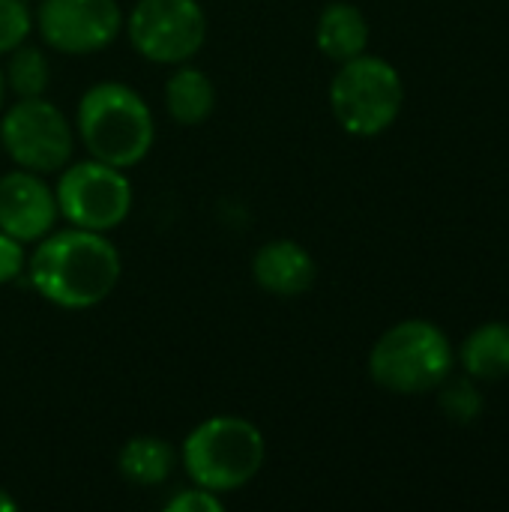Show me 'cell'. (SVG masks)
Returning a JSON list of instances; mask_svg holds the SVG:
<instances>
[{"instance_id": "obj_1", "label": "cell", "mask_w": 509, "mask_h": 512, "mask_svg": "<svg viewBox=\"0 0 509 512\" xmlns=\"http://www.w3.org/2000/svg\"><path fill=\"white\" fill-rule=\"evenodd\" d=\"M24 273L45 303L84 312L114 294L123 261L105 234L69 225L60 231L54 228L36 243Z\"/></svg>"}, {"instance_id": "obj_2", "label": "cell", "mask_w": 509, "mask_h": 512, "mask_svg": "<svg viewBox=\"0 0 509 512\" xmlns=\"http://www.w3.org/2000/svg\"><path fill=\"white\" fill-rule=\"evenodd\" d=\"M75 135L93 159L126 171L153 150L156 123L135 87L123 81H96L78 99Z\"/></svg>"}, {"instance_id": "obj_3", "label": "cell", "mask_w": 509, "mask_h": 512, "mask_svg": "<svg viewBox=\"0 0 509 512\" xmlns=\"http://www.w3.org/2000/svg\"><path fill=\"white\" fill-rule=\"evenodd\" d=\"M267 459V441L261 429L234 414L207 417L198 423L180 450L189 480L213 495H231L249 486Z\"/></svg>"}, {"instance_id": "obj_4", "label": "cell", "mask_w": 509, "mask_h": 512, "mask_svg": "<svg viewBox=\"0 0 509 512\" xmlns=\"http://www.w3.org/2000/svg\"><path fill=\"white\" fill-rule=\"evenodd\" d=\"M453 372V348L441 327L423 318L390 327L369 354L372 381L399 396L438 390Z\"/></svg>"}, {"instance_id": "obj_5", "label": "cell", "mask_w": 509, "mask_h": 512, "mask_svg": "<svg viewBox=\"0 0 509 512\" xmlns=\"http://www.w3.org/2000/svg\"><path fill=\"white\" fill-rule=\"evenodd\" d=\"M405 102V84L393 63L375 54H360L339 63L330 81V108L339 126L357 138L387 132Z\"/></svg>"}, {"instance_id": "obj_6", "label": "cell", "mask_w": 509, "mask_h": 512, "mask_svg": "<svg viewBox=\"0 0 509 512\" xmlns=\"http://www.w3.org/2000/svg\"><path fill=\"white\" fill-rule=\"evenodd\" d=\"M54 195L57 210L69 225L99 234L120 228L129 219L135 201L132 183L123 168H114L93 156L60 168Z\"/></svg>"}, {"instance_id": "obj_7", "label": "cell", "mask_w": 509, "mask_h": 512, "mask_svg": "<svg viewBox=\"0 0 509 512\" xmlns=\"http://www.w3.org/2000/svg\"><path fill=\"white\" fill-rule=\"evenodd\" d=\"M0 144L6 156L27 171L54 174L69 165L75 150V126L45 96L18 99L0 117Z\"/></svg>"}, {"instance_id": "obj_8", "label": "cell", "mask_w": 509, "mask_h": 512, "mask_svg": "<svg viewBox=\"0 0 509 512\" xmlns=\"http://www.w3.org/2000/svg\"><path fill=\"white\" fill-rule=\"evenodd\" d=\"M129 45L150 63H189L207 39V15L198 0H138L126 15Z\"/></svg>"}, {"instance_id": "obj_9", "label": "cell", "mask_w": 509, "mask_h": 512, "mask_svg": "<svg viewBox=\"0 0 509 512\" xmlns=\"http://www.w3.org/2000/svg\"><path fill=\"white\" fill-rule=\"evenodd\" d=\"M33 24L51 51L87 57L123 33V9L117 0H39Z\"/></svg>"}, {"instance_id": "obj_10", "label": "cell", "mask_w": 509, "mask_h": 512, "mask_svg": "<svg viewBox=\"0 0 509 512\" xmlns=\"http://www.w3.org/2000/svg\"><path fill=\"white\" fill-rule=\"evenodd\" d=\"M60 219L57 195L36 171L18 168L0 177V231L18 243H39Z\"/></svg>"}, {"instance_id": "obj_11", "label": "cell", "mask_w": 509, "mask_h": 512, "mask_svg": "<svg viewBox=\"0 0 509 512\" xmlns=\"http://www.w3.org/2000/svg\"><path fill=\"white\" fill-rule=\"evenodd\" d=\"M252 279L273 297H300L318 279V264L297 240H270L252 258Z\"/></svg>"}, {"instance_id": "obj_12", "label": "cell", "mask_w": 509, "mask_h": 512, "mask_svg": "<svg viewBox=\"0 0 509 512\" xmlns=\"http://www.w3.org/2000/svg\"><path fill=\"white\" fill-rule=\"evenodd\" d=\"M315 42H318V51L330 57L333 63L360 57L369 45V21L363 9L345 0L327 3L315 24Z\"/></svg>"}, {"instance_id": "obj_13", "label": "cell", "mask_w": 509, "mask_h": 512, "mask_svg": "<svg viewBox=\"0 0 509 512\" xmlns=\"http://www.w3.org/2000/svg\"><path fill=\"white\" fill-rule=\"evenodd\" d=\"M165 108L171 120L180 126L204 123L216 108V84L213 78L189 63H180L165 81Z\"/></svg>"}, {"instance_id": "obj_14", "label": "cell", "mask_w": 509, "mask_h": 512, "mask_svg": "<svg viewBox=\"0 0 509 512\" xmlns=\"http://www.w3.org/2000/svg\"><path fill=\"white\" fill-rule=\"evenodd\" d=\"M177 465L174 447L159 435H135L117 456V471L132 486H162Z\"/></svg>"}, {"instance_id": "obj_15", "label": "cell", "mask_w": 509, "mask_h": 512, "mask_svg": "<svg viewBox=\"0 0 509 512\" xmlns=\"http://www.w3.org/2000/svg\"><path fill=\"white\" fill-rule=\"evenodd\" d=\"M462 369L477 381H501L509 375V324L489 321L477 327L459 351Z\"/></svg>"}, {"instance_id": "obj_16", "label": "cell", "mask_w": 509, "mask_h": 512, "mask_svg": "<svg viewBox=\"0 0 509 512\" xmlns=\"http://www.w3.org/2000/svg\"><path fill=\"white\" fill-rule=\"evenodd\" d=\"M6 57H9L6 60V69H3L6 90H12L18 99L45 96L48 81H51V66H48V57H45L42 48L24 42L15 51H9Z\"/></svg>"}, {"instance_id": "obj_17", "label": "cell", "mask_w": 509, "mask_h": 512, "mask_svg": "<svg viewBox=\"0 0 509 512\" xmlns=\"http://www.w3.org/2000/svg\"><path fill=\"white\" fill-rule=\"evenodd\" d=\"M438 390H441V393H438V405H441V411H444L453 423L468 426V423H474V420L483 414V396H480V390H477L471 381H465V378L444 381Z\"/></svg>"}, {"instance_id": "obj_18", "label": "cell", "mask_w": 509, "mask_h": 512, "mask_svg": "<svg viewBox=\"0 0 509 512\" xmlns=\"http://www.w3.org/2000/svg\"><path fill=\"white\" fill-rule=\"evenodd\" d=\"M33 30V9L27 0H0V57L27 42Z\"/></svg>"}, {"instance_id": "obj_19", "label": "cell", "mask_w": 509, "mask_h": 512, "mask_svg": "<svg viewBox=\"0 0 509 512\" xmlns=\"http://www.w3.org/2000/svg\"><path fill=\"white\" fill-rule=\"evenodd\" d=\"M168 512H222L225 504H222V495H213L201 486H192V489H180L168 504H165Z\"/></svg>"}, {"instance_id": "obj_20", "label": "cell", "mask_w": 509, "mask_h": 512, "mask_svg": "<svg viewBox=\"0 0 509 512\" xmlns=\"http://www.w3.org/2000/svg\"><path fill=\"white\" fill-rule=\"evenodd\" d=\"M24 267H27L24 243L0 231V285H9L18 276H24Z\"/></svg>"}, {"instance_id": "obj_21", "label": "cell", "mask_w": 509, "mask_h": 512, "mask_svg": "<svg viewBox=\"0 0 509 512\" xmlns=\"http://www.w3.org/2000/svg\"><path fill=\"white\" fill-rule=\"evenodd\" d=\"M15 510H18V501H15V498L0 486V512H15Z\"/></svg>"}, {"instance_id": "obj_22", "label": "cell", "mask_w": 509, "mask_h": 512, "mask_svg": "<svg viewBox=\"0 0 509 512\" xmlns=\"http://www.w3.org/2000/svg\"><path fill=\"white\" fill-rule=\"evenodd\" d=\"M3 99H6V78H3V69H0V111H3Z\"/></svg>"}, {"instance_id": "obj_23", "label": "cell", "mask_w": 509, "mask_h": 512, "mask_svg": "<svg viewBox=\"0 0 509 512\" xmlns=\"http://www.w3.org/2000/svg\"><path fill=\"white\" fill-rule=\"evenodd\" d=\"M27 3H30V0H27Z\"/></svg>"}]
</instances>
